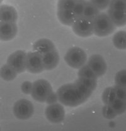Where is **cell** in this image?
I'll use <instances>...</instances> for the list:
<instances>
[{"label": "cell", "mask_w": 126, "mask_h": 131, "mask_svg": "<svg viewBox=\"0 0 126 131\" xmlns=\"http://www.w3.org/2000/svg\"><path fill=\"white\" fill-rule=\"evenodd\" d=\"M93 91L76 80L75 83H67L57 90L58 100L68 107H76L86 101Z\"/></svg>", "instance_id": "cell-1"}, {"label": "cell", "mask_w": 126, "mask_h": 131, "mask_svg": "<svg viewBox=\"0 0 126 131\" xmlns=\"http://www.w3.org/2000/svg\"><path fill=\"white\" fill-rule=\"evenodd\" d=\"M108 15L116 26L126 25V0H110Z\"/></svg>", "instance_id": "cell-2"}, {"label": "cell", "mask_w": 126, "mask_h": 131, "mask_svg": "<svg viewBox=\"0 0 126 131\" xmlns=\"http://www.w3.org/2000/svg\"><path fill=\"white\" fill-rule=\"evenodd\" d=\"M93 22V33L98 37H107L112 34L116 28L108 14L105 13H100Z\"/></svg>", "instance_id": "cell-3"}, {"label": "cell", "mask_w": 126, "mask_h": 131, "mask_svg": "<svg viewBox=\"0 0 126 131\" xmlns=\"http://www.w3.org/2000/svg\"><path fill=\"white\" fill-rule=\"evenodd\" d=\"M64 60L69 67L75 69H79L86 63L87 55L82 48L73 47L67 51Z\"/></svg>", "instance_id": "cell-4"}, {"label": "cell", "mask_w": 126, "mask_h": 131, "mask_svg": "<svg viewBox=\"0 0 126 131\" xmlns=\"http://www.w3.org/2000/svg\"><path fill=\"white\" fill-rule=\"evenodd\" d=\"M52 88L48 81L39 79L33 83L31 95L32 98L39 102H46L48 96L52 92Z\"/></svg>", "instance_id": "cell-5"}, {"label": "cell", "mask_w": 126, "mask_h": 131, "mask_svg": "<svg viewBox=\"0 0 126 131\" xmlns=\"http://www.w3.org/2000/svg\"><path fill=\"white\" fill-rule=\"evenodd\" d=\"M13 113L16 118L20 120H27L33 115L34 107L33 104L27 99L18 100L13 107Z\"/></svg>", "instance_id": "cell-6"}, {"label": "cell", "mask_w": 126, "mask_h": 131, "mask_svg": "<svg viewBox=\"0 0 126 131\" xmlns=\"http://www.w3.org/2000/svg\"><path fill=\"white\" fill-rule=\"evenodd\" d=\"M71 26L74 33L79 37H88L93 34V21L83 16L77 18Z\"/></svg>", "instance_id": "cell-7"}, {"label": "cell", "mask_w": 126, "mask_h": 131, "mask_svg": "<svg viewBox=\"0 0 126 131\" xmlns=\"http://www.w3.org/2000/svg\"><path fill=\"white\" fill-rule=\"evenodd\" d=\"M26 70L32 73H39L43 72L44 66L42 62V55L36 51L29 52L26 53Z\"/></svg>", "instance_id": "cell-8"}, {"label": "cell", "mask_w": 126, "mask_h": 131, "mask_svg": "<svg viewBox=\"0 0 126 131\" xmlns=\"http://www.w3.org/2000/svg\"><path fill=\"white\" fill-rule=\"evenodd\" d=\"M26 53L22 50H18L10 55L7 60V63L17 72L22 73L26 70L25 62H26Z\"/></svg>", "instance_id": "cell-9"}, {"label": "cell", "mask_w": 126, "mask_h": 131, "mask_svg": "<svg viewBox=\"0 0 126 131\" xmlns=\"http://www.w3.org/2000/svg\"><path fill=\"white\" fill-rule=\"evenodd\" d=\"M45 114L47 120L52 123H60L65 117V111L61 104L55 103L50 104L46 108Z\"/></svg>", "instance_id": "cell-10"}, {"label": "cell", "mask_w": 126, "mask_h": 131, "mask_svg": "<svg viewBox=\"0 0 126 131\" xmlns=\"http://www.w3.org/2000/svg\"><path fill=\"white\" fill-rule=\"evenodd\" d=\"M87 65L98 77L103 76L106 73L107 69V63L103 57L95 54L92 55L88 60Z\"/></svg>", "instance_id": "cell-11"}, {"label": "cell", "mask_w": 126, "mask_h": 131, "mask_svg": "<svg viewBox=\"0 0 126 131\" xmlns=\"http://www.w3.org/2000/svg\"><path fill=\"white\" fill-rule=\"evenodd\" d=\"M18 27L16 23L0 22V40L10 41L16 37Z\"/></svg>", "instance_id": "cell-12"}, {"label": "cell", "mask_w": 126, "mask_h": 131, "mask_svg": "<svg viewBox=\"0 0 126 131\" xmlns=\"http://www.w3.org/2000/svg\"><path fill=\"white\" fill-rule=\"evenodd\" d=\"M17 19V12L14 7L6 5L0 6V22L16 23Z\"/></svg>", "instance_id": "cell-13"}, {"label": "cell", "mask_w": 126, "mask_h": 131, "mask_svg": "<svg viewBox=\"0 0 126 131\" xmlns=\"http://www.w3.org/2000/svg\"><path fill=\"white\" fill-rule=\"evenodd\" d=\"M42 62L44 70H51L55 69L59 62V55L56 50L43 55Z\"/></svg>", "instance_id": "cell-14"}, {"label": "cell", "mask_w": 126, "mask_h": 131, "mask_svg": "<svg viewBox=\"0 0 126 131\" xmlns=\"http://www.w3.org/2000/svg\"><path fill=\"white\" fill-rule=\"evenodd\" d=\"M33 49L34 51L43 55L47 53L55 50L56 47L51 40L47 38H42L37 40L33 44Z\"/></svg>", "instance_id": "cell-15"}, {"label": "cell", "mask_w": 126, "mask_h": 131, "mask_svg": "<svg viewBox=\"0 0 126 131\" xmlns=\"http://www.w3.org/2000/svg\"><path fill=\"white\" fill-rule=\"evenodd\" d=\"M57 17L61 23L66 26H72L77 17L73 10H58Z\"/></svg>", "instance_id": "cell-16"}, {"label": "cell", "mask_w": 126, "mask_h": 131, "mask_svg": "<svg viewBox=\"0 0 126 131\" xmlns=\"http://www.w3.org/2000/svg\"><path fill=\"white\" fill-rule=\"evenodd\" d=\"M18 73L8 63L0 69V77L5 81H12L17 76Z\"/></svg>", "instance_id": "cell-17"}, {"label": "cell", "mask_w": 126, "mask_h": 131, "mask_svg": "<svg viewBox=\"0 0 126 131\" xmlns=\"http://www.w3.org/2000/svg\"><path fill=\"white\" fill-rule=\"evenodd\" d=\"M99 13H100V10L90 1H86L83 14V17L93 21V19L98 15Z\"/></svg>", "instance_id": "cell-18"}, {"label": "cell", "mask_w": 126, "mask_h": 131, "mask_svg": "<svg viewBox=\"0 0 126 131\" xmlns=\"http://www.w3.org/2000/svg\"><path fill=\"white\" fill-rule=\"evenodd\" d=\"M113 43L119 50L126 49V31H119L113 35Z\"/></svg>", "instance_id": "cell-19"}, {"label": "cell", "mask_w": 126, "mask_h": 131, "mask_svg": "<svg viewBox=\"0 0 126 131\" xmlns=\"http://www.w3.org/2000/svg\"><path fill=\"white\" fill-rule=\"evenodd\" d=\"M102 101L105 105H110L115 99V91L113 87H108L104 90L102 94Z\"/></svg>", "instance_id": "cell-20"}, {"label": "cell", "mask_w": 126, "mask_h": 131, "mask_svg": "<svg viewBox=\"0 0 126 131\" xmlns=\"http://www.w3.org/2000/svg\"><path fill=\"white\" fill-rule=\"evenodd\" d=\"M78 77L84 78V79H89L97 80L98 77L95 75L92 69L89 67L87 64H85L81 68L79 69L78 71Z\"/></svg>", "instance_id": "cell-21"}, {"label": "cell", "mask_w": 126, "mask_h": 131, "mask_svg": "<svg viewBox=\"0 0 126 131\" xmlns=\"http://www.w3.org/2000/svg\"><path fill=\"white\" fill-rule=\"evenodd\" d=\"M110 106L112 107L117 115H120L126 111V101L116 98L110 104Z\"/></svg>", "instance_id": "cell-22"}, {"label": "cell", "mask_w": 126, "mask_h": 131, "mask_svg": "<svg viewBox=\"0 0 126 131\" xmlns=\"http://www.w3.org/2000/svg\"><path fill=\"white\" fill-rule=\"evenodd\" d=\"M77 0H58V10H73Z\"/></svg>", "instance_id": "cell-23"}, {"label": "cell", "mask_w": 126, "mask_h": 131, "mask_svg": "<svg viewBox=\"0 0 126 131\" xmlns=\"http://www.w3.org/2000/svg\"><path fill=\"white\" fill-rule=\"evenodd\" d=\"M115 83L116 85L126 88V70H122L116 73Z\"/></svg>", "instance_id": "cell-24"}, {"label": "cell", "mask_w": 126, "mask_h": 131, "mask_svg": "<svg viewBox=\"0 0 126 131\" xmlns=\"http://www.w3.org/2000/svg\"><path fill=\"white\" fill-rule=\"evenodd\" d=\"M86 3V0H77L75 7L73 9L77 18H80L83 16Z\"/></svg>", "instance_id": "cell-25"}, {"label": "cell", "mask_w": 126, "mask_h": 131, "mask_svg": "<svg viewBox=\"0 0 126 131\" xmlns=\"http://www.w3.org/2000/svg\"><path fill=\"white\" fill-rule=\"evenodd\" d=\"M76 80L78 82H80L85 87L90 89L93 92L96 89V86H97V80H95V79H84V78L78 77V79Z\"/></svg>", "instance_id": "cell-26"}, {"label": "cell", "mask_w": 126, "mask_h": 131, "mask_svg": "<svg viewBox=\"0 0 126 131\" xmlns=\"http://www.w3.org/2000/svg\"><path fill=\"white\" fill-rule=\"evenodd\" d=\"M102 114L103 117L107 119H114L117 114L115 112L110 105H105L102 108Z\"/></svg>", "instance_id": "cell-27"}, {"label": "cell", "mask_w": 126, "mask_h": 131, "mask_svg": "<svg viewBox=\"0 0 126 131\" xmlns=\"http://www.w3.org/2000/svg\"><path fill=\"white\" fill-rule=\"evenodd\" d=\"M89 1L100 11L109 7L110 0H89Z\"/></svg>", "instance_id": "cell-28"}, {"label": "cell", "mask_w": 126, "mask_h": 131, "mask_svg": "<svg viewBox=\"0 0 126 131\" xmlns=\"http://www.w3.org/2000/svg\"><path fill=\"white\" fill-rule=\"evenodd\" d=\"M113 88L115 91L116 97L117 99H120L126 101V88L120 87V86L116 85Z\"/></svg>", "instance_id": "cell-29"}, {"label": "cell", "mask_w": 126, "mask_h": 131, "mask_svg": "<svg viewBox=\"0 0 126 131\" xmlns=\"http://www.w3.org/2000/svg\"><path fill=\"white\" fill-rule=\"evenodd\" d=\"M33 83L29 81H25L23 82L21 86L22 91L25 94H30L32 92Z\"/></svg>", "instance_id": "cell-30"}, {"label": "cell", "mask_w": 126, "mask_h": 131, "mask_svg": "<svg viewBox=\"0 0 126 131\" xmlns=\"http://www.w3.org/2000/svg\"><path fill=\"white\" fill-rule=\"evenodd\" d=\"M58 101V97H57V95L56 93H54V92L50 94L48 96V97L47 98V99L46 100V102L47 104L50 105V104H53L57 103V102Z\"/></svg>", "instance_id": "cell-31"}, {"label": "cell", "mask_w": 126, "mask_h": 131, "mask_svg": "<svg viewBox=\"0 0 126 131\" xmlns=\"http://www.w3.org/2000/svg\"><path fill=\"white\" fill-rule=\"evenodd\" d=\"M2 1H3V0H0V3H1L2 2Z\"/></svg>", "instance_id": "cell-32"}]
</instances>
